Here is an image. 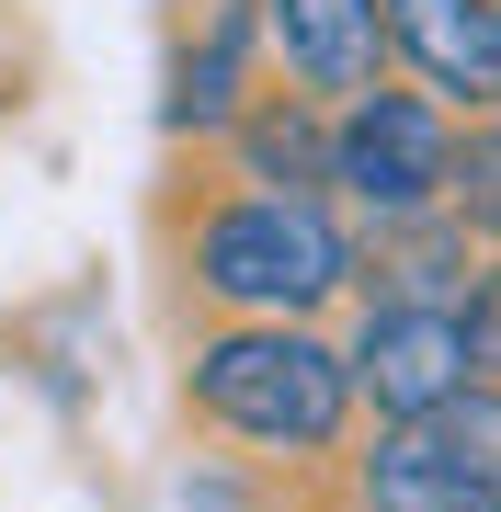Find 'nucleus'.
Instances as JSON below:
<instances>
[{
    "instance_id": "nucleus-10",
    "label": "nucleus",
    "mask_w": 501,
    "mask_h": 512,
    "mask_svg": "<svg viewBox=\"0 0 501 512\" xmlns=\"http://www.w3.org/2000/svg\"><path fill=\"white\" fill-rule=\"evenodd\" d=\"M342 490H353V512H490L456 478V456L433 444V421H376L365 456H342Z\"/></svg>"
},
{
    "instance_id": "nucleus-5",
    "label": "nucleus",
    "mask_w": 501,
    "mask_h": 512,
    "mask_svg": "<svg viewBox=\"0 0 501 512\" xmlns=\"http://www.w3.org/2000/svg\"><path fill=\"white\" fill-rule=\"evenodd\" d=\"M262 92V0H194L183 46H171V92H160V126L217 148L228 126L251 114Z\"/></svg>"
},
{
    "instance_id": "nucleus-3",
    "label": "nucleus",
    "mask_w": 501,
    "mask_h": 512,
    "mask_svg": "<svg viewBox=\"0 0 501 512\" xmlns=\"http://www.w3.org/2000/svg\"><path fill=\"white\" fill-rule=\"evenodd\" d=\"M445 183H456V114L433 103V92L376 80V92H353V103L331 114V194H342L365 228L433 217Z\"/></svg>"
},
{
    "instance_id": "nucleus-7",
    "label": "nucleus",
    "mask_w": 501,
    "mask_h": 512,
    "mask_svg": "<svg viewBox=\"0 0 501 512\" xmlns=\"http://www.w3.org/2000/svg\"><path fill=\"white\" fill-rule=\"evenodd\" d=\"M388 57L445 114H501V0H388Z\"/></svg>"
},
{
    "instance_id": "nucleus-13",
    "label": "nucleus",
    "mask_w": 501,
    "mask_h": 512,
    "mask_svg": "<svg viewBox=\"0 0 501 512\" xmlns=\"http://www.w3.org/2000/svg\"><path fill=\"white\" fill-rule=\"evenodd\" d=\"M456 319H467V365H479L490 387H501V251L467 274V296H456Z\"/></svg>"
},
{
    "instance_id": "nucleus-12",
    "label": "nucleus",
    "mask_w": 501,
    "mask_h": 512,
    "mask_svg": "<svg viewBox=\"0 0 501 512\" xmlns=\"http://www.w3.org/2000/svg\"><path fill=\"white\" fill-rule=\"evenodd\" d=\"M445 205L467 217V239L501 251V114H456V183H445Z\"/></svg>"
},
{
    "instance_id": "nucleus-9",
    "label": "nucleus",
    "mask_w": 501,
    "mask_h": 512,
    "mask_svg": "<svg viewBox=\"0 0 501 512\" xmlns=\"http://www.w3.org/2000/svg\"><path fill=\"white\" fill-rule=\"evenodd\" d=\"M467 274H479V239H467L456 205H433V217H388L365 228V308H456Z\"/></svg>"
},
{
    "instance_id": "nucleus-4",
    "label": "nucleus",
    "mask_w": 501,
    "mask_h": 512,
    "mask_svg": "<svg viewBox=\"0 0 501 512\" xmlns=\"http://www.w3.org/2000/svg\"><path fill=\"white\" fill-rule=\"evenodd\" d=\"M353 387H365L376 421H433L445 399L479 387L467 319L456 308H365V319H353Z\"/></svg>"
},
{
    "instance_id": "nucleus-2",
    "label": "nucleus",
    "mask_w": 501,
    "mask_h": 512,
    "mask_svg": "<svg viewBox=\"0 0 501 512\" xmlns=\"http://www.w3.org/2000/svg\"><path fill=\"white\" fill-rule=\"evenodd\" d=\"M171 262L217 319H319L353 296L365 239L331 217V194H262V183H205L194 217H171Z\"/></svg>"
},
{
    "instance_id": "nucleus-11",
    "label": "nucleus",
    "mask_w": 501,
    "mask_h": 512,
    "mask_svg": "<svg viewBox=\"0 0 501 512\" xmlns=\"http://www.w3.org/2000/svg\"><path fill=\"white\" fill-rule=\"evenodd\" d=\"M433 444H445V456H456V478L501 512V387H490V376L467 387V399H445V410H433Z\"/></svg>"
},
{
    "instance_id": "nucleus-8",
    "label": "nucleus",
    "mask_w": 501,
    "mask_h": 512,
    "mask_svg": "<svg viewBox=\"0 0 501 512\" xmlns=\"http://www.w3.org/2000/svg\"><path fill=\"white\" fill-rule=\"evenodd\" d=\"M217 160H228V183H262V194H331V103L262 80L251 114L217 137Z\"/></svg>"
},
{
    "instance_id": "nucleus-6",
    "label": "nucleus",
    "mask_w": 501,
    "mask_h": 512,
    "mask_svg": "<svg viewBox=\"0 0 501 512\" xmlns=\"http://www.w3.org/2000/svg\"><path fill=\"white\" fill-rule=\"evenodd\" d=\"M262 57L285 92H319L342 114L388 80V0H262Z\"/></svg>"
},
{
    "instance_id": "nucleus-1",
    "label": "nucleus",
    "mask_w": 501,
    "mask_h": 512,
    "mask_svg": "<svg viewBox=\"0 0 501 512\" xmlns=\"http://www.w3.org/2000/svg\"><path fill=\"white\" fill-rule=\"evenodd\" d=\"M183 410L240 456L319 467L342 456L365 387H353V342H331L319 319H217L183 353Z\"/></svg>"
}]
</instances>
